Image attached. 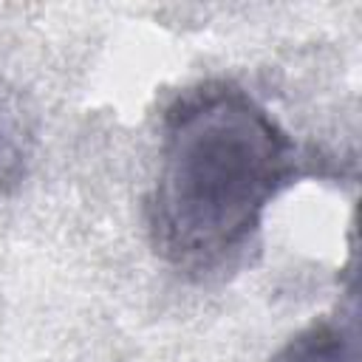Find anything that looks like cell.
<instances>
[{
	"instance_id": "3957f363",
	"label": "cell",
	"mask_w": 362,
	"mask_h": 362,
	"mask_svg": "<svg viewBox=\"0 0 362 362\" xmlns=\"http://www.w3.org/2000/svg\"><path fill=\"white\" fill-rule=\"evenodd\" d=\"M31 127L17 90L0 76V195L14 187L28 156Z\"/></svg>"
},
{
	"instance_id": "7a4b0ae2",
	"label": "cell",
	"mask_w": 362,
	"mask_h": 362,
	"mask_svg": "<svg viewBox=\"0 0 362 362\" xmlns=\"http://www.w3.org/2000/svg\"><path fill=\"white\" fill-rule=\"evenodd\" d=\"M269 362H356L354 320L320 317L280 345Z\"/></svg>"
},
{
	"instance_id": "6da1fadb",
	"label": "cell",
	"mask_w": 362,
	"mask_h": 362,
	"mask_svg": "<svg viewBox=\"0 0 362 362\" xmlns=\"http://www.w3.org/2000/svg\"><path fill=\"white\" fill-rule=\"evenodd\" d=\"M144 198L153 249L195 277L226 272L255 243L269 204L300 175L288 130L232 79L187 85L164 107Z\"/></svg>"
}]
</instances>
